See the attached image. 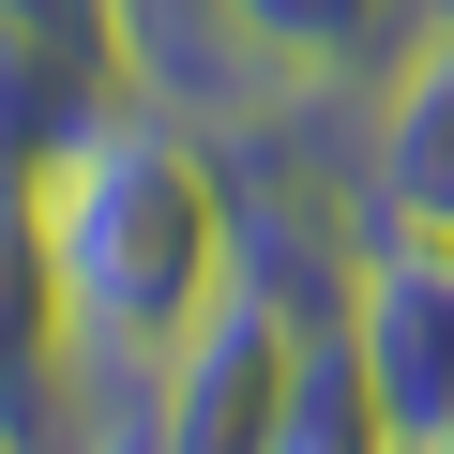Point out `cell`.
<instances>
[{"instance_id":"obj_1","label":"cell","mask_w":454,"mask_h":454,"mask_svg":"<svg viewBox=\"0 0 454 454\" xmlns=\"http://www.w3.org/2000/svg\"><path fill=\"white\" fill-rule=\"evenodd\" d=\"M46 243H61V333L91 364H167L212 288L243 273V227H227V167L212 121L121 91L46 152Z\"/></svg>"},{"instance_id":"obj_2","label":"cell","mask_w":454,"mask_h":454,"mask_svg":"<svg viewBox=\"0 0 454 454\" xmlns=\"http://www.w3.org/2000/svg\"><path fill=\"white\" fill-rule=\"evenodd\" d=\"M288 348H303V303H273L258 273H227L212 318L152 364V454H273Z\"/></svg>"},{"instance_id":"obj_3","label":"cell","mask_w":454,"mask_h":454,"mask_svg":"<svg viewBox=\"0 0 454 454\" xmlns=\"http://www.w3.org/2000/svg\"><path fill=\"white\" fill-rule=\"evenodd\" d=\"M364 243H454V46L409 31L364 76Z\"/></svg>"},{"instance_id":"obj_4","label":"cell","mask_w":454,"mask_h":454,"mask_svg":"<svg viewBox=\"0 0 454 454\" xmlns=\"http://www.w3.org/2000/svg\"><path fill=\"white\" fill-rule=\"evenodd\" d=\"M348 333H364V379H379V409L409 424V454L454 439V243H364Z\"/></svg>"},{"instance_id":"obj_5","label":"cell","mask_w":454,"mask_h":454,"mask_svg":"<svg viewBox=\"0 0 454 454\" xmlns=\"http://www.w3.org/2000/svg\"><path fill=\"white\" fill-rule=\"evenodd\" d=\"M424 0H227V31H243L288 91H364L394 46H409Z\"/></svg>"},{"instance_id":"obj_6","label":"cell","mask_w":454,"mask_h":454,"mask_svg":"<svg viewBox=\"0 0 454 454\" xmlns=\"http://www.w3.org/2000/svg\"><path fill=\"white\" fill-rule=\"evenodd\" d=\"M273 454H409V424H394V409H379V379H364L348 303H333V318H303V348H288V409H273Z\"/></svg>"},{"instance_id":"obj_7","label":"cell","mask_w":454,"mask_h":454,"mask_svg":"<svg viewBox=\"0 0 454 454\" xmlns=\"http://www.w3.org/2000/svg\"><path fill=\"white\" fill-rule=\"evenodd\" d=\"M137 76L106 46H46V31H0V167H46L91 106H121Z\"/></svg>"},{"instance_id":"obj_8","label":"cell","mask_w":454,"mask_h":454,"mask_svg":"<svg viewBox=\"0 0 454 454\" xmlns=\"http://www.w3.org/2000/svg\"><path fill=\"white\" fill-rule=\"evenodd\" d=\"M61 348V243H46V167H0V379Z\"/></svg>"},{"instance_id":"obj_9","label":"cell","mask_w":454,"mask_h":454,"mask_svg":"<svg viewBox=\"0 0 454 454\" xmlns=\"http://www.w3.org/2000/svg\"><path fill=\"white\" fill-rule=\"evenodd\" d=\"M409 31H439V46H454V0H424V16H409Z\"/></svg>"},{"instance_id":"obj_10","label":"cell","mask_w":454,"mask_h":454,"mask_svg":"<svg viewBox=\"0 0 454 454\" xmlns=\"http://www.w3.org/2000/svg\"><path fill=\"white\" fill-rule=\"evenodd\" d=\"M0 454H16V439H0Z\"/></svg>"}]
</instances>
